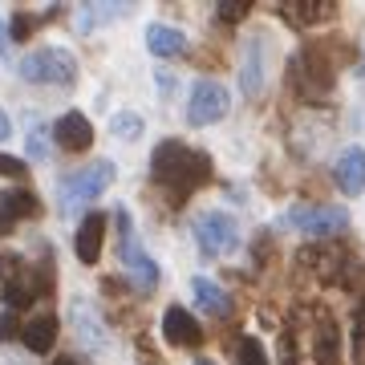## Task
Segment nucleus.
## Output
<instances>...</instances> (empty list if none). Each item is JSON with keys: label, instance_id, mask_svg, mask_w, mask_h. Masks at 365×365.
<instances>
[{"label": "nucleus", "instance_id": "nucleus-1", "mask_svg": "<svg viewBox=\"0 0 365 365\" xmlns=\"http://www.w3.org/2000/svg\"><path fill=\"white\" fill-rule=\"evenodd\" d=\"M150 175L170 195V203H182V199H191V191H199L211 179V158L182 143H158L150 155Z\"/></svg>", "mask_w": 365, "mask_h": 365}, {"label": "nucleus", "instance_id": "nucleus-2", "mask_svg": "<svg viewBox=\"0 0 365 365\" xmlns=\"http://www.w3.org/2000/svg\"><path fill=\"white\" fill-rule=\"evenodd\" d=\"M21 78L37 81V86H73L78 81V57L61 45H45V49H33L21 61Z\"/></svg>", "mask_w": 365, "mask_h": 365}, {"label": "nucleus", "instance_id": "nucleus-3", "mask_svg": "<svg viewBox=\"0 0 365 365\" xmlns=\"http://www.w3.org/2000/svg\"><path fill=\"white\" fill-rule=\"evenodd\" d=\"M110 182H114V163H110V158H98V163H90V167H81L78 175H66V179L57 182L61 215L78 211L81 203H90V199H98Z\"/></svg>", "mask_w": 365, "mask_h": 365}, {"label": "nucleus", "instance_id": "nucleus-4", "mask_svg": "<svg viewBox=\"0 0 365 365\" xmlns=\"http://www.w3.org/2000/svg\"><path fill=\"white\" fill-rule=\"evenodd\" d=\"M288 78H292V86H297V93L304 102H321V98L333 90V61H329L321 49H300L297 57H292Z\"/></svg>", "mask_w": 365, "mask_h": 365}, {"label": "nucleus", "instance_id": "nucleus-5", "mask_svg": "<svg viewBox=\"0 0 365 365\" xmlns=\"http://www.w3.org/2000/svg\"><path fill=\"white\" fill-rule=\"evenodd\" d=\"M114 220H118V232H122V252H118V256H122V272H126V280H130L134 288L150 292V288L158 284V264L143 252V244H138V235H134V227H130L126 207H118Z\"/></svg>", "mask_w": 365, "mask_h": 365}, {"label": "nucleus", "instance_id": "nucleus-6", "mask_svg": "<svg viewBox=\"0 0 365 365\" xmlns=\"http://www.w3.org/2000/svg\"><path fill=\"white\" fill-rule=\"evenodd\" d=\"M195 244L203 256H227L240 248V223L223 211H203L195 220Z\"/></svg>", "mask_w": 365, "mask_h": 365}, {"label": "nucleus", "instance_id": "nucleus-7", "mask_svg": "<svg viewBox=\"0 0 365 365\" xmlns=\"http://www.w3.org/2000/svg\"><path fill=\"white\" fill-rule=\"evenodd\" d=\"M292 227H300L304 235H313V240H333L337 232H345L349 227V211L345 207H292L284 215Z\"/></svg>", "mask_w": 365, "mask_h": 365}, {"label": "nucleus", "instance_id": "nucleus-8", "mask_svg": "<svg viewBox=\"0 0 365 365\" xmlns=\"http://www.w3.org/2000/svg\"><path fill=\"white\" fill-rule=\"evenodd\" d=\"M227 114V90L220 81H199L191 90V102H187V122L191 126H211Z\"/></svg>", "mask_w": 365, "mask_h": 365}, {"label": "nucleus", "instance_id": "nucleus-9", "mask_svg": "<svg viewBox=\"0 0 365 365\" xmlns=\"http://www.w3.org/2000/svg\"><path fill=\"white\" fill-rule=\"evenodd\" d=\"M53 138H57V146H61V150H69V155H81V150H90V146H93V126H90V118L78 114V110L61 114V118H57V126H53Z\"/></svg>", "mask_w": 365, "mask_h": 365}, {"label": "nucleus", "instance_id": "nucleus-10", "mask_svg": "<svg viewBox=\"0 0 365 365\" xmlns=\"http://www.w3.org/2000/svg\"><path fill=\"white\" fill-rule=\"evenodd\" d=\"M41 211L37 195L29 187H13V191H0V235H9L21 220H33Z\"/></svg>", "mask_w": 365, "mask_h": 365}, {"label": "nucleus", "instance_id": "nucleus-11", "mask_svg": "<svg viewBox=\"0 0 365 365\" xmlns=\"http://www.w3.org/2000/svg\"><path fill=\"white\" fill-rule=\"evenodd\" d=\"M333 179L345 195H361L365 191V150L361 146H345L333 163Z\"/></svg>", "mask_w": 365, "mask_h": 365}, {"label": "nucleus", "instance_id": "nucleus-12", "mask_svg": "<svg viewBox=\"0 0 365 365\" xmlns=\"http://www.w3.org/2000/svg\"><path fill=\"white\" fill-rule=\"evenodd\" d=\"M163 337L170 345H179V349H191V345H203V329H199V321L187 309L170 304L167 317H163Z\"/></svg>", "mask_w": 365, "mask_h": 365}, {"label": "nucleus", "instance_id": "nucleus-13", "mask_svg": "<svg viewBox=\"0 0 365 365\" xmlns=\"http://www.w3.org/2000/svg\"><path fill=\"white\" fill-rule=\"evenodd\" d=\"M345 252L333 248V244H321V248H304L300 252V264L309 268V272H317L321 280H329V284H337L341 280V268H345Z\"/></svg>", "mask_w": 365, "mask_h": 365}, {"label": "nucleus", "instance_id": "nucleus-14", "mask_svg": "<svg viewBox=\"0 0 365 365\" xmlns=\"http://www.w3.org/2000/svg\"><path fill=\"white\" fill-rule=\"evenodd\" d=\"M313 361L317 365H341V329L329 313L317 317L313 329Z\"/></svg>", "mask_w": 365, "mask_h": 365}, {"label": "nucleus", "instance_id": "nucleus-15", "mask_svg": "<svg viewBox=\"0 0 365 365\" xmlns=\"http://www.w3.org/2000/svg\"><path fill=\"white\" fill-rule=\"evenodd\" d=\"M102 240H106V215L102 211H90L78 227V240H73V252H78L81 264H98L102 256Z\"/></svg>", "mask_w": 365, "mask_h": 365}, {"label": "nucleus", "instance_id": "nucleus-16", "mask_svg": "<svg viewBox=\"0 0 365 365\" xmlns=\"http://www.w3.org/2000/svg\"><path fill=\"white\" fill-rule=\"evenodd\" d=\"M284 16L292 21V25H325V21H333L337 16V4L333 0H292L284 9Z\"/></svg>", "mask_w": 365, "mask_h": 365}, {"label": "nucleus", "instance_id": "nucleus-17", "mask_svg": "<svg viewBox=\"0 0 365 365\" xmlns=\"http://www.w3.org/2000/svg\"><path fill=\"white\" fill-rule=\"evenodd\" d=\"M191 297H195V304L203 309V313H211V317H227L232 313L227 292H223L220 284H211L207 276H195V280H191Z\"/></svg>", "mask_w": 365, "mask_h": 365}, {"label": "nucleus", "instance_id": "nucleus-18", "mask_svg": "<svg viewBox=\"0 0 365 365\" xmlns=\"http://www.w3.org/2000/svg\"><path fill=\"white\" fill-rule=\"evenodd\" d=\"M21 341H25L33 353H49L57 345V317L45 313V317H33L25 329H21Z\"/></svg>", "mask_w": 365, "mask_h": 365}, {"label": "nucleus", "instance_id": "nucleus-19", "mask_svg": "<svg viewBox=\"0 0 365 365\" xmlns=\"http://www.w3.org/2000/svg\"><path fill=\"white\" fill-rule=\"evenodd\" d=\"M240 81H244V93L256 98L264 90V41H252L248 53H244V69H240Z\"/></svg>", "mask_w": 365, "mask_h": 365}, {"label": "nucleus", "instance_id": "nucleus-20", "mask_svg": "<svg viewBox=\"0 0 365 365\" xmlns=\"http://www.w3.org/2000/svg\"><path fill=\"white\" fill-rule=\"evenodd\" d=\"M146 45H150V53H155V57H179V53L187 49V37H182L175 25H150Z\"/></svg>", "mask_w": 365, "mask_h": 365}, {"label": "nucleus", "instance_id": "nucleus-21", "mask_svg": "<svg viewBox=\"0 0 365 365\" xmlns=\"http://www.w3.org/2000/svg\"><path fill=\"white\" fill-rule=\"evenodd\" d=\"M49 16H57V9H49L45 16H33V13L21 9V13H13V21H9V37H13V41H29L41 29V21H49Z\"/></svg>", "mask_w": 365, "mask_h": 365}, {"label": "nucleus", "instance_id": "nucleus-22", "mask_svg": "<svg viewBox=\"0 0 365 365\" xmlns=\"http://www.w3.org/2000/svg\"><path fill=\"white\" fill-rule=\"evenodd\" d=\"M110 130L118 134V138H126V143H134L138 134H143V118L134 114V110H122V114L110 118Z\"/></svg>", "mask_w": 365, "mask_h": 365}, {"label": "nucleus", "instance_id": "nucleus-23", "mask_svg": "<svg viewBox=\"0 0 365 365\" xmlns=\"http://www.w3.org/2000/svg\"><path fill=\"white\" fill-rule=\"evenodd\" d=\"M341 288H349V292H365V264L361 260H345V268H341Z\"/></svg>", "mask_w": 365, "mask_h": 365}, {"label": "nucleus", "instance_id": "nucleus-24", "mask_svg": "<svg viewBox=\"0 0 365 365\" xmlns=\"http://www.w3.org/2000/svg\"><path fill=\"white\" fill-rule=\"evenodd\" d=\"M235 361L240 365H268V357H264V345L256 337H244L240 349H235Z\"/></svg>", "mask_w": 365, "mask_h": 365}, {"label": "nucleus", "instance_id": "nucleus-25", "mask_svg": "<svg viewBox=\"0 0 365 365\" xmlns=\"http://www.w3.org/2000/svg\"><path fill=\"white\" fill-rule=\"evenodd\" d=\"M248 13H252L248 0H227V4H220V9H215V16H220L223 25H235V21H244Z\"/></svg>", "mask_w": 365, "mask_h": 365}, {"label": "nucleus", "instance_id": "nucleus-26", "mask_svg": "<svg viewBox=\"0 0 365 365\" xmlns=\"http://www.w3.org/2000/svg\"><path fill=\"white\" fill-rule=\"evenodd\" d=\"M280 365H300V349H297L292 329H288V333H280Z\"/></svg>", "mask_w": 365, "mask_h": 365}, {"label": "nucleus", "instance_id": "nucleus-27", "mask_svg": "<svg viewBox=\"0 0 365 365\" xmlns=\"http://www.w3.org/2000/svg\"><path fill=\"white\" fill-rule=\"evenodd\" d=\"M41 134H45V126L33 122V130H29V155L33 158H45V138H41Z\"/></svg>", "mask_w": 365, "mask_h": 365}, {"label": "nucleus", "instance_id": "nucleus-28", "mask_svg": "<svg viewBox=\"0 0 365 365\" xmlns=\"http://www.w3.org/2000/svg\"><path fill=\"white\" fill-rule=\"evenodd\" d=\"M16 329H21V321H16L13 309H9V313H0V341H13Z\"/></svg>", "mask_w": 365, "mask_h": 365}, {"label": "nucleus", "instance_id": "nucleus-29", "mask_svg": "<svg viewBox=\"0 0 365 365\" xmlns=\"http://www.w3.org/2000/svg\"><path fill=\"white\" fill-rule=\"evenodd\" d=\"M0 175H25V163L21 158H13V155H0Z\"/></svg>", "mask_w": 365, "mask_h": 365}, {"label": "nucleus", "instance_id": "nucleus-30", "mask_svg": "<svg viewBox=\"0 0 365 365\" xmlns=\"http://www.w3.org/2000/svg\"><path fill=\"white\" fill-rule=\"evenodd\" d=\"M9 134H13V122H9V114H4V110H0V143H4Z\"/></svg>", "mask_w": 365, "mask_h": 365}, {"label": "nucleus", "instance_id": "nucleus-31", "mask_svg": "<svg viewBox=\"0 0 365 365\" xmlns=\"http://www.w3.org/2000/svg\"><path fill=\"white\" fill-rule=\"evenodd\" d=\"M9 41H13V37H9V29H4V21H0V53L9 49Z\"/></svg>", "mask_w": 365, "mask_h": 365}, {"label": "nucleus", "instance_id": "nucleus-32", "mask_svg": "<svg viewBox=\"0 0 365 365\" xmlns=\"http://www.w3.org/2000/svg\"><path fill=\"white\" fill-rule=\"evenodd\" d=\"M53 365H78V361H73V357H61V361H53Z\"/></svg>", "mask_w": 365, "mask_h": 365}, {"label": "nucleus", "instance_id": "nucleus-33", "mask_svg": "<svg viewBox=\"0 0 365 365\" xmlns=\"http://www.w3.org/2000/svg\"><path fill=\"white\" fill-rule=\"evenodd\" d=\"M357 73H365V61H361V69H357Z\"/></svg>", "mask_w": 365, "mask_h": 365}, {"label": "nucleus", "instance_id": "nucleus-34", "mask_svg": "<svg viewBox=\"0 0 365 365\" xmlns=\"http://www.w3.org/2000/svg\"><path fill=\"white\" fill-rule=\"evenodd\" d=\"M199 365H215V361H199Z\"/></svg>", "mask_w": 365, "mask_h": 365}]
</instances>
